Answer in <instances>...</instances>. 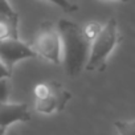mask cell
I'll use <instances>...</instances> for the list:
<instances>
[{
  "mask_svg": "<svg viewBox=\"0 0 135 135\" xmlns=\"http://www.w3.org/2000/svg\"><path fill=\"white\" fill-rule=\"evenodd\" d=\"M62 45V64L69 77H77L85 66L90 53V41L80 25L61 19L57 24Z\"/></svg>",
  "mask_w": 135,
  "mask_h": 135,
  "instance_id": "1",
  "label": "cell"
},
{
  "mask_svg": "<svg viewBox=\"0 0 135 135\" xmlns=\"http://www.w3.org/2000/svg\"><path fill=\"white\" fill-rule=\"evenodd\" d=\"M120 41V33L115 19H110L90 42V53L85 66L86 72H95L105 69L106 62L117 45Z\"/></svg>",
  "mask_w": 135,
  "mask_h": 135,
  "instance_id": "2",
  "label": "cell"
},
{
  "mask_svg": "<svg viewBox=\"0 0 135 135\" xmlns=\"http://www.w3.org/2000/svg\"><path fill=\"white\" fill-rule=\"evenodd\" d=\"M35 110L44 115L64 111L72 99V93L57 81L40 82L35 86Z\"/></svg>",
  "mask_w": 135,
  "mask_h": 135,
  "instance_id": "3",
  "label": "cell"
},
{
  "mask_svg": "<svg viewBox=\"0 0 135 135\" xmlns=\"http://www.w3.org/2000/svg\"><path fill=\"white\" fill-rule=\"evenodd\" d=\"M31 45L36 52L37 57H41L54 65H60L62 62L61 36L54 24L48 21L44 23L40 27L35 37V41Z\"/></svg>",
  "mask_w": 135,
  "mask_h": 135,
  "instance_id": "4",
  "label": "cell"
},
{
  "mask_svg": "<svg viewBox=\"0 0 135 135\" xmlns=\"http://www.w3.org/2000/svg\"><path fill=\"white\" fill-rule=\"evenodd\" d=\"M35 57H37V54L32 45L21 41L19 37L0 41V60L9 72H13V68L19 61Z\"/></svg>",
  "mask_w": 135,
  "mask_h": 135,
  "instance_id": "5",
  "label": "cell"
},
{
  "mask_svg": "<svg viewBox=\"0 0 135 135\" xmlns=\"http://www.w3.org/2000/svg\"><path fill=\"white\" fill-rule=\"evenodd\" d=\"M32 119L29 106L25 102H2L0 103V126L8 128L11 124L27 123Z\"/></svg>",
  "mask_w": 135,
  "mask_h": 135,
  "instance_id": "6",
  "label": "cell"
},
{
  "mask_svg": "<svg viewBox=\"0 0 135 135\" xmlns=\"http://www.w3.org/2000/svg\"><path fill=\"white\" fill-rule=\"evenodd\" d=\"M19 37V16H0V41Z\"/></svg>",
  "mask_w": 135,
  "mask_h": 135,
  "instance_id": "7",
  "label": "cell"
},
{
  "mask_svg": "<svg viewBox=\"0 0 135 135\" xmlns=\"http://www.w3.org/2000/svg\"><path fill=\"white\" fill-rule=\"evenodd\" d=\"M114 127H115L118 135H135V119L115 120Z\"/></svg>",
  "mask_w": 135,
  "mask_h": 135,
  "instance_id": "8",
  "label": "cell"
},
{
  "mask_svg": "<svg viewBox=\"0 0 135 135\" xmlns=\"http://www.w3.org/2000/svg\"><path fill=\"white\" fill-rule=\"evenodd\" d=\"M102 27H103V25H101L99 23H97V21H91V23H88V24L82 28V31H84V35L86 36V38L91 42V41L97 37V35L101 32Z\"/></svg>",
  "mask_w": 135,
  "mask_h": 135,
  "instance_id": "9",
  "label": "cell"
},
{
  "mask_svg": "<svg viewBox=\"0 0 135 135\" xmlns=\"http://www.w3.org/2000/svg\"><path fill=\"white\" fill-rule=\"evenodd\" d=\"M45 2L54 4L56 7L61 8L66 13H72V12H76L78 9V6L74 4V3H72L70 0H45Z\"/></svg>",
  "mask_w": 135,
  "mask_h": 135,
  "instance_id": "10",
  "label": "cell"
},
{
  "mask_svg": "<svg viewBox=\"0 0 135 135\" xmlns=\"http://www.w3.org/2000/svg\"><path fill=\"white\" fill-rule=\"evenodd\" d=\"M0 16H8V17H17V12L13 9L8 0H0Z\"/></svg>",
  "mask_w": 135,
  "mask_h": 135,
  "instance_id": "11",
  "label": "cell"
},
{
  "mask_svg": "<svg viewBox=\"0 0 135 135\" xmlns=\"http://www.w3.org/2000/svg\"><path fill=\"white\" fill-rule=\"evenodd\" d=\"M11 91L9 78H0V103L7 102Z\"/></svg>",
  "mask_w": 135,
  "mask_h": 135,
  "instance_id": "12",
  "label": "cell"
},
{
  "mask_svg": "<svg viewBox=\"0 0 135 135\" xmlns=\"http://www.w3.org/2000/svg\"><path fill=\"white\" fill-rule=\"evenodd\" d=\"M11 76H12V72H9L8 68L0 60V78H11Z\"/></svg>",
  "mask_w": 135,
  "mask_h": 135,
  "instance_id": "13",
  "label": "cell"
},
{
  "mask_svg": "<svg viewBox=\"0 0 135 135\" xmlns=\"http://www.w3.org/2000/svg\"><path fill=\"white\" fill-rule=\"evenodd\" d=\"M7 130H8V128L0 126V135H6V134H7Z\"/></svg>",
  "mask_w": 135,
  "mask_h": 135,
  "instance_id": "14",
  "label": "cell"
},
{
  "mask_svg": "<svg viewBox=\"0 0 135 135\" xmlns=\"http://www.w3.org/2000/svg\"><path fill=\"white\" fill-rule=\"evenodd\" d=\"M109 2H118V3H128L130 0H109Z\"/></svg>",
  "mask_w": 135,
  "mask_h": 135,
  "instance_id": "15",
  "label": "cell"
}]
</instances>
